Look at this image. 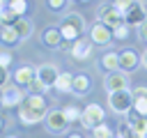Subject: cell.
<instances>
[{"instance_id":"cell-1","label":"cell","mask_w":147,"mask_h":138,"mask_svg":"<svg viewBox=\"0 0 147 138\" xmlns=\"http://www.w3.org/2000/svg\"><path fill=\"white\" fill-rule=\"evenodd\" d=\"M46 113H48L46 110V99L41 94H28L25 101L21 103V108H18V120L25 126H32V124L41 122L46 117Z\"/></svg>"},{"instance_id":"cell-2","label":"cell","mask_w":147,"mask_h":138,"mask_svg":"<svg viewBox=\"0 0 147 138\" xmlns=\"http://www.w3.org/2000/svg\"><path fill=\"white\" fill-rule=\"evenodd\" d=\"M60 32H62V39L64 41H76L83 32H85V21L78 12H69L60 18Z\"/></svg>"},{"instance_id":"cell-3","label":"cell","mask_w":147,"mask_h":138,"mask_svg":"<svg viewBox=\"0 0 147 138\" xmlns=\"http://www.w3.org/2000/svg\"><path fill=\"white\" fill-rule=\"evenodd\" d=\"M108 106L115 115H129L133 110V94L131 90H117L108 94Z\"/></svg>"},{"instance_id":"cell-4","label":"cell","mask_w":147,"mask_h":138,"mask_svg":"<svg viewBox=\"0 0 147 138\" xmlns=\"http://www.w3.org/2000/svg\"><path fill=\"white\" fill-rule=\"evenodd\" d=\"M103 122H106V110L99 103H87L85 110H83V115H80V126L87 129V131H92L96 124H103Z\"/></svg>"},{"instance_id":"cell-5","label":"cell","mask_w":147,"mask_h":138,"mask_svg":"<svg viewBox=\"0 0 147 138\" xmlns=\"http://www.w3.org/2000/svg\"><path fill=\"white\" fill-rule=\"evenodd\" d=\"M44 126H46L48 133L60 136V133H64L69 129V120H67L64 110H48L46 117H44Z\"/></svg>"},{"instance_id":"cell-6","label":"cell","mask_w":147,"mask_h":138,"mask_svg":"<svg viewBox=\"0 0 147 138\" xmlns=\"http://www.w3.org/2000/svg\"><path fill=\"white\" fill-rule=\"evenodd\" d=\"M99 23H103V25H108L113 30V28L124 23V14L117 7H113V5H101L99 7Z\"/></svg>"},{"instance_id":"cell-7","label":"cell","mask_w":147,"mask_h":138,"mask_svg":"<svg viewBox=\"0 0 147 138\" xmlns=\"http://www.w3.org/2000/svg\"><path fill=\"white\" fill-rule=\"evenodd\" d=\"M103 87H106V92L110 94V92H117V90H129V76L124 74V71H108L106 76H103Z\"/></svg>"},{"instance_id":"cell-8","label":"cell","mask_w":147,"mask_h":138,"mask_svg":"<svg viewBox=\"0 0 147 138\" xmlns=\"http://www.w3.org/2000/svg\"><path fill=\"white\" fill-rule=\"evenodd\" d=\"M57 67L55 64H51V62H46V64H39L37 69H34V78L48 90V87H53L55 85V78H57Z\"/></svg>"},{"instance_id":"cell-9","label":"cell","mask_w":147,"mask_h":138,"mask_svg":"<svg viewBox=\"0 0 147 138\" xmlns=\"http://www.w3.org/2000/svg\"><path fill=\"white\" fill-rule=\"evenodd\" d=\"M0 97H2V108H14V106H21L28 94H25L23 87L16 85V87H2Z\"/></svg>"},{"instance_id":"cell-10","label":"cell","mask_w":147,"mask_h":138,"mask_svg":"<svg viewBox=\"0 0 147 138\" xmlns=\"http://www.w3.org/2000/svg\"><path fill=\"white\" fill-rule=\"evenodd\" d=\"M142 21H147V9L142 2H133L126 12H124V23L131 28V25H140Z\"/></svg>"},{"instance_id":"cell-11","label":"cell","mask_w":147,"mask_h":138,"mask_svg":"<svg viewBox=\"0 0 147 138\" xmlns=\"http://www.w3.org/2000/svg\"><path fill=\"white\" fill-rule=\"evenodd\" d=\"M110 39H113V30L108 25H103V23H94L92 25V30H90V41L92 44L106 46V44H110Z\"/></svg>"},{"instance_id":"cell-12","label":"cell","mask_w":147,"mask_h":138,"mask_svg":"<svg viewBox=\"0 0 147 138\" xmlns=\"http://www.w3.org/2000/svg\"><path fill=\"white\" fill-rule=\"evenodd\" d=\"M138 64H140V55H138L133 48H124V51L119 53V71L131 74Z\"/></svg>"},{"instance_id":"cell-13","label":"cell","mask_w":147,"mask_h":138,"mask_svg":"<svg viewBox=\"0 0 147 138\" xmlns=\"http://www.w3.org/2000/svg\"><path fill=\"white\" fill-rule=\"evenodd\" d=\"M71 57L74 60H87L90 55H92V41L90 39H83V37H78L76 41H71Z\"/></svg>"},{"instance_id":"cell-14","label":"cell","mask_w":147,"mask_h":138,"mask_svg":"<svg viewBox=\"0 0 147 138\" xmlns=\"http://www.w3.org/2000/svg\"><path fill=\"white\" fill-rule=\"evenodd\" d=\"M62 41L64 39H62V32H60L57 25H51L41 32V44L48 46V48H57V46H62Z\"/></svg>"},{"instance_id":"cell-15","label":"cell","mask_w":147,"mask_h":138,"mask_svg":"<svg viewBox=\"0 0 147 138\" xmlns=\"http://www.w3.org/2000/svg\"><path fill=\"white\" fill-rule=\"evenodd\" d=\"M14 80H16L18 87H28V85L34 80V67H32V64H23V67H18V69L14 71Z\"/></svg>"},{"instance_id":"cell-16","label":"cell","mask_w":147,"mask_h":138,"mask_svg":"<svg viewBox=\"0 0 147 138\" xmlns=\"http://www.w3.org/2000/svg\"><path fill=\"white\" fill-rule=\"evenodd\" d=\"M18 18H21V16H18V14H16V12H14V9H11L7 2H2V7H0V25H2V28L14 25Z\"/></svg>"},{"instance_id":"cell-17","label":"cell","mask_w":147,"mask_h":138,"mask_svg":"<svg viewBox=\"0 0 147 138\" xmlns=\"http://www.w3.org/2000/svg\"><path fill=\"white\" fill-rule=\"evenodd\" d=\"M71 92H74V94H78V97L87 94V92H90V78H87L85 74H78V76H74V85H71Z\"/></svg>"},{"instance_id":"cell-18","label":"cell","mask_w":147,"mask_h":138,"mask_svg":"<svg viewBox=\"0 0 147 138\" xmlns=\"http://www.w3.org/2000/svg\"><path fill=\"white\" fill-rule=\"evenodd\" d=\"M101 67L108 69V71H117L119 69V53H115V51L103 53L101 55Z\"/></svg>"},{"instance_id":"cell-19","label":"cell","mask_w":147,"mask_h":138,"mask_svg":"<svg viewBox=\"0 0 147 138\" xmlns=\"http://www.w3.org/2000/svg\"><path fill=\"white\" fill-rule=\"evenodd\" d=\"M11 28H14V30H16V34L21 37V41H23V39H28V37L32 34V21H28V18H23V16H21Z\"/></svg>"},{"instance_id":"cell-20","label":"cell","mask_w":147,"mask_h":138,"mask_svg":"<svg viewBox=\"0 0 147 138\" xmlns=\"http://www.w3.org/2000/svg\"><path fill=\"white\" fill-rule=\"evenodd\" d=\"M71 85H74V76H71L69 71H60L53 87H57L60 92H71Z\"/></svg>"},{"instance_id":"cell-21","label":"cell","mask_w":147,"mask_h":138,"mask_svg":"<svg viewBox=\"0 0 147 138\" xmlns=\"http://www.w3.org/2000/svg\"><path fill=\"white\" fill-rule=\"evenodd\" d=\"M0 41H2L5 46H14V44H18V41H21V37L16 34V30H14L11 25H7V28H2V30H0Z\"/></svg>"},{"instance_id":"cell-22","label":"cell","mask_w":147,"mask_h":138,"mask_svg":"<svg viewBox=\"0 0 147 138\" xmlns=\"http://www.w3.org/2000/svg\"><path fill=\"white\" fill-rule=\"evenodd\" d=\"M90 138H115V133H113V129L108 124H96L90 131Z\"/></svg>"},{"instance_id":"cell-23","label":"cell","mask_w":147,"mask_h":138,"mask_svg":"<svg viewBox=\"0 0 147 138\" xmlns=\"http://www.w3.org/2000/svg\"><path fill=\"white\" fill-rule=\"evenodd\" d=\"M133 113L147 117V97H133Z\"/></svg>"},{"instance_id":"cell-24","label":"cell","mask_w":147,"mask_h":138,"mask_svg":"<svg viewBox=\"0 0 147 138\" xmlns=\"http://www.w3.org/2000/svg\"><path fill=\"white\" fill-rule=\"evenodd\" d=\"M64 110V115H67V120H69V124H74V122H80V115H83V110L78 108V106H67V108H62Z\"/></svg>"},{"instance_id":"cell-25","label":"cell","mask_w":147,"mask_h":138,"mask_svg":"<svg viewBox=\"0 0 147 138\" xmlns=\"http://www.w3.org/2000/svg\"><path fill=\"white\" fill-rule=\"evenodd\" d=\"M129 126H131V129H136V131H140V133H147V117L133 115V117L129 120Z\"/></svg>"},{"instance_id":"cell-26","label":"cell","mask_w":147,"mask_h":138,"mask_svg":"<svg viewBox=\"0 0 147 138\" xmlns=\"http://www.w3.org/2000/svg\"><path fill=\"white\" fill-rule=\"evenodd\" d=\"M67 5H69V0H46V7L51 12H64Z\"/></svg>"},{"instance_id":"cell-27","label":"cell","mask_w":147,"mask_h":138,"mask_svg":"<svg viewBox=\"0 0 147 138\" xmlns=\"http://www.w3.org/2000/svg\"><path fill=\"white\" fill-rule=\"evenodd\" d=\"M7 5H9V7H11V9L18 14V16L28 12V0H11V2H7Z\"/></svg>"},{"instance_id":"cell-28","label":"cell","mask_w":147,"mask_h":138,"mask_svg":"<svg viewBox=\"0 0 147 138\" xmlns=\"http://www.w3.org/2000/svg\"><path fill=\"white\" fill-rule=\"evenodd\" d=\"M126 34H129V25H126V23L113 28V39H126Z\"/></svg>"},{"instance_id":"cell-29","label":"cell","mask_w":147,"mask_h":138,"mask_svg":"<svg viewBox=\"0 0 147 138\" xmlns=\"http://www.w3.org/2000/svg\"><path fill=\"white\" fill-rule=\"evenodd\" d=\"M119 133H122L124 138H147V133H140V131H136V129H131L129 124H126V126H124V129H122Z\"/></svg>"},{"instance_id":"cell-30","label":"cell","mask_w":147,"mask_h":138,"mask_svg":"<svg viewBox=\"0 0 147 138\" xmlns=\"http://www.w3.org/2000/svg\"><path fill=\"white\" fill-rule=\"evenodd\" d=\"M11 53L9 51H0V67H5V69H9V64H11Z\"/></svg>"},{"instance_id":"cell-31","label":"cell","mask_w":147,"mask_h":138,"mask_svg":"<svg viewBox=\"0 0 147 138\" xmlns=\"http://www.w3.org/2000/svg\"><path fill=\"white\" fill-rule=\"evenodd\" d=\"M133 2H138V0H115V2H113V7H117V9L124 14V12H126V9H129Z\"/></svg>"},{"instance_id":"cell-32","label":"cell","mask_w":147,"mask_h":138,"mask_svg":"<svg viewBox=\"0 0 147 138\" xmlns=\"http://www.w3.org/2000/svg\"><path fill=\"white\" fill-rule=\"evenodd\" d=\"M138 32H140V39L147 44V21H142V23L138 25Z\"/></svg>"},{"instance_id":"cell-33","label":"cell","mask_w":147,"mask_h":138,"mask_svg":"<svg viewBox=\"0 0 147 138\" xmlns=\"http://www.w3.org/2000/svg\"><path fill=\"white\" fill-rule=\"evenodd\" d=\"M7 80H9V71H7L5 67H0V87H5Z\"/></svg>"},{"instance_id":"cell-34","label":"cell","mask_w":147,"mask_h":138,"mask_svg":"<svg viewBox=\"0 0 147 138\" xmlns=\"http://www.w3.org/2000/svg\"><path fill=\"white\" fill-rule=\"evenodd\" d=\"M131 94H133V97H147V87H145V85L133 87V90H131Z\"/></svg>"},{"instance_id":"cell-35","label":"cell","mask_w":147,"mask_h":138,"mask_svg":"<svg viewBox=\"0 0 147 138\" xmlns=\"http://www.w3.org/2000/svg\"><path fill=\"white\" fill-rule=\"evenodd\" d=\"M140 64L147 69V48H145V51H142V55H140Z\"/></svg>"},{"instance_id":"cell-36","label":"cell","mask_w":147,"mask_h":138,"mask_svg":"<svg viewBox=\"0 0 147 138\" xmlns=\"http://www.w3.org/2000/svg\"><path fill=\"white\" fill-rule=\"evenodd\" d=\"M67 138H83V136H80V133H69Z\"/></svg>"},{"instance_id":"cell-37","label":"cell","mask_w":147,"mask_h":138,"mask_svg":"<svg viewBox=\"0 0 147 138\" xmlns=\"http://www.w3.org/2000/svg\"><path fill=\"white\" fill-rule=\"evenodd\" d=\"M2 126H5V122H2V117H0V129H2Z\"/></svg>"},{"instance_id":"cell-38","label":"cell","mask_w":147,"mask_h":138,"mask_svg":"<svg viewBox=\"0 0 147 138\" xmlns=\"http://www.w3.org/2000/svg\"><path fill=\"white\" fill-rule=\"evenodd\" d=\"M5 138H18V136H5Z\"/></svg>"},{"instance_id":"cell-39","label":"cell","mask_w":147,"mask_h":138,"mask_svg":"<svg viewBox=\"0 0 147 138\" xmlns=\"http://www.w3.org/2000/svg\"><path fill=\"white\" fill-rule=\"evenodd\" d=\"M138 2H142V5H147V0H138Z\"/></svg>"},{"instance_id":"cell-40","label":"cell","mask_w":147,"mask_h":138,"mask_svg":"<svg viewBox=\"0 0 147 138\" xmlns=\"http://www.w3.org/2000/svg\"><path fill=\"white\" fill-rule=\"evenodd\" d=\"M115 138H124V136H122V133H119V136H115Z\"/></svg>"},{"instance_id":"cell-41","label":"cell","mask_w":147,"mask_h":138,"mask_svg":"<svg viewBox=\"0 0 147 138\" xmlns=\"http://www.w3.org/2000/svg\"><path fill=\"white\" fill-rule=\"evenodd\" d=\"M0 106H2V97H0Z\"/></svg>"},{"instance_id":"cell-42","label":"cell","mask_w":147,"mask_h":138,"mask_svg":"<svg viewBox=\"0 0 147 138\" xmlns=\"http://www.w3.org/2000/svg\"><path fill=\"white\" fill-rule=\"evenodd\" d=\"M2 2H11V0H2Z\"/></svg>"},{"instance_id":"cell-43","label":"cell","mask_w":147,"mask_h":138,"mask_svg":"<svg viewBox=\"0 0 147 138\" xmlns=\"http://www.w3.org/2000/svg\"><path fill=\"white\" fill-rule=\"evenodd\" d=\"M78 2H87V0H78Z\"/></svg>"},{"instance_id":"cell-44","label":"cell","mask_w":147,"mask_h":138,"mask_svg":"<svg viewBox=\"0 0 147 138\" xmlns=\"http://www.w3.org/2000/svg\"><path fill=\"white\" fill-rule=\"evenodd\" d=\"M0 7H2V0H0Z\"/></svg>"}]
</instances>
